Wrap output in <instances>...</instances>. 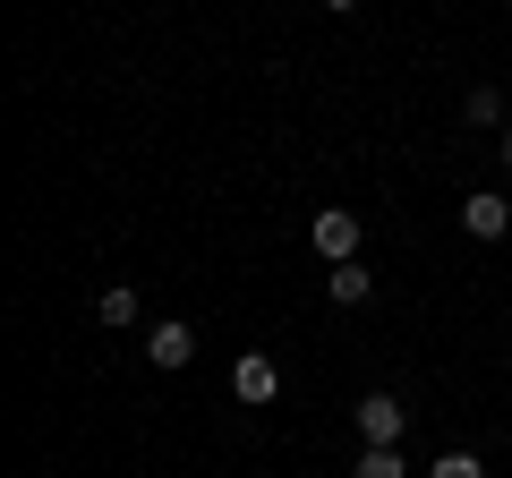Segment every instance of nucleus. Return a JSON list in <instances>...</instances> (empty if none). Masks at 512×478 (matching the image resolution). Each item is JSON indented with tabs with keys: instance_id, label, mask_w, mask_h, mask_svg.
I'll return each mask as SVG.
<instances>
[{
	"instance_id": "7",
	"label": "nucleus",
	"mask_w": 512,
	"mask_h": 478,
	"mask_svg": "<svg viewBox=\"0 0 512 478\" xmlns=\"http://www.w3.org/2000/svg\"><path fill=\"white\" fill-rule=\"evenodd\" d=\"M350 478H410V461H402V444H359Z\"/></svg>"
},
{
	"instance_id": "4",
	"label": "nucleus",
	"mask_w": 512,
	"mask_h": 478,
	"mask_svg": "<svg viewBox=\"0 0 512 478\" xmlns=\"http://www.w3.org/2000/svg\"><path fill=\"white\" fill-rule=\"evenodd\" d=\"M231 393H239V402H248V410H265V402H274V393H282V368H274V359H265V350H248V359H239V368H231Z\"/></svg>"
},
{
	"instance_id": "5",
	"label": "nucleus",
	"mask_w": 512,
	"mask_h": 478,
	"mask_svg": "<svg viewBox=\"0 0 512 478\" xmlns=\"http://www.w3.org/2000/svg\"><path fill=\"white\" fill-rule=\"evenodd\" d=\"M146 359L154 368H188V359H197V333H188L180 316H163V325H146Z\"/></svg>"
},
{
	"instance_id": "1",
	"label": "nucleus",
	"mask_w": 512,
	"mask_h": 478,
	"mask_svg": "<svg viewBox=\"0 0 512 478\" xmlns=\"http://www.w3.org/2000/svg\"><path fill=\"white\" fill-rule=\"evenodd\" d=\"M359 239H367V222L350 214V205H325V214L308 222V248H316L325 265H350V257H359Z\"/></svg>"
},
{
	"instance_id": "8",
	"label": "nucleus",
	"mask_w": 512,
	"mask_h": 478,
	"mask_svg": "<svg viewBox=\"0 0 512 478\" xmlns=\"http://www.w3.org/2000/svg\"><path fill=\"white\" fill-rule=\"evenodd\" d=\"M461 120H470V129H495V120H504V94H495V86H470V94H461Z\"/></svg>"
},
{
	"instance_id": "10",
	"label": "nucleus",
	"mask_w": 512,
	"mask_h": 478,
	"mask_svg": "<svg viewBox=\"0 0 512 478\" xmlns=\"http://www.w3.org/2000/svg\"><path fill=\"white\" fill-rule=\"evenodd\" d=\"M427 478H487V461H478V453H436Z\"/></svg>"
},
{
	"instance_id": "6",
	"label": "nucleus",
	"mask_w": 512,
	"mask_h": 478,
	"mask_svg": "<svg viewBox=\"0 0 512 478\" xmlns=\"http://www.w3.org/2000/svg\"><path fill=\"white\" fill-rule=\"evenodd\" d=\"M367 291H376V274H367L359 257H350V265H325V299H333V308H359Z\"/></svg>"
},
{
	"instance_id": "11",
	"label": "nucleus",
	"mask_w": 512,
	"mask_h": 478,
	"mask_svg": "<svg viewBox=\"0 0 512 478\" xmlns=\"http://www.w3.org/2000/svg\"><path fill=\"white\" fill-rule=\"evenodd\" d=\"M325 9H333V18H350V9H359V0H325Z\"/></svg>"
},
{
	"instance_id": "9",
	"label": "nucleus",
	"mask_w": 512,
	"mask_h": 478,
	"mask_svg": "<svg viewBox=\"0 0 512 478\" xmlns=\"http://www.w3.org/2000/svg\"><path fill=\"white\" fill-rule=\"evenodd\" d=\"M94 316H103V325H120V333H128V325H137V291H128V282H111V291L94 299Z\"/></svg>"
},
{
	"instance_id": "12",
	"label": "nucleus",
	"mask_w": 512,
	"mask_h": 478,
	"mask_svg": "<svg viewBox=\"0 0 512 478\" xmlns=\"http://www.w3.org/2000/svg\"><path fill=\"white\" fill-rule=\"evenodd\" d=\"M504 171H512V129H504Z\"/></svg>"
},
{
	"instance_id": "2",
	"label": "nucleus",
	"mask_w": 512,
	"mask_h": 478,
	"mask_svg": "<svg viewBox=\"0 0 512 478\" xmlns=\"http://www.w3.org/2000/svg\"><path fill=\"white\" fill-rule=\"evenodd\" d=\"M350 419H359V444H402V427H410V410L393 402V393H367V402L350 410Z\"/></svg>"
},
{
	"instance_id": "3",
	"label": "nucleus",
	"mask_w": 512,
	"mask_h": 478,
	"mask_svg": "<svg viewBox=\"0 0 512 478\" xmlns=\"http://www.w3.org/2000/svg\"><path fill=\"white\" fill-rule=\"evenodd\" d=\"M461 231H470V239H504V231H512L504 188H470V197H461Z\"/></svg>"
}]
</instances>
